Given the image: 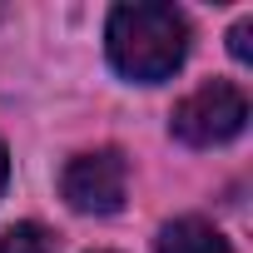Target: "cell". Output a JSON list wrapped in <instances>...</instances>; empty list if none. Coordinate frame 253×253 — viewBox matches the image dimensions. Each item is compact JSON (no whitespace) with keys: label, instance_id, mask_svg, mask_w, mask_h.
I'll return each mask as SVG.
<instances>
[{"label":"cell","instance_id":"cell-1","mask_svg":"<svg viewBox=\"0 0 253 253\" xmlns=\"http://www.w3.org/2000/svg\"><path fill=\"white\" fill-rule=\"evenodd\" d=\"M104 45H109V65L124 80L159 84L189 55V20L174 5H149V0L114 5L104 25Z\"/></svg>","mask_w":253,"mask_h":253},{"label":"cell","instance_id":"cell-2","mask_svg":"<svg viewBox=\"0 0 253 253\" xmlns=\"http://www.w3.org/2000/svg\"><path fill=\"white\" fill-rule=\"evenodd\" d=\"M248 124V99L238 84L228 80H209L199 84L194 94H184L169 114V134L179 144H194V149H213V144H228L233 134H243Z\"/></svg>","mask_w":253,"mask_h":253},{"label":"cell","instance_id":"cell-3","mask_svg":"<svg viewBox=\"0 0 253 253\" xmlns=\"http://www.w3.org/2000/svg\"><path fill=\"white\" fill-rule=\"evenodd\" d=\"M124 184H129V169H124V154L119 149L80 154L60 174V194H65V204L75 213H119Z\"/></svg>","mask_w":253,"mask_h":253},{"label":"cell","instance_id":"cell-4","mask_svg":"<svg viewBox=\"0 0 253 253\" xmlns=\"http://www.w3.org/2000/svg\"><path fill=\"white\" fill-rule=\"evenodd\" d=\"M159 253H233L228 238L204 218H174L159 228Z\"/></svg>","mask_w":253,"mask_h":253},{"label":"cell","instance_id":"cell-5","mask_svg":"<svg viewBox=\"0 0 253 253\" xmlns=\"http://www.w3.org/2000/svg\"><path fill=\"white\" fill-rule=\"evenodd\" d=\"M0 253H55V238L40 223H15L0 233Z\"/></svg>","mask_w":253,"mask_h":253},{"label":"cell","instance_id":"cell-6","mask_svg":"<svg viewBox=\"0 0 253 253\" xmlns=\"http://www.w3.org/2000/svg\"><path fill=\"white\" fill-rule=\"evenodd\" d=\"M248 30H253L248 20H238V25L228 30V50H233V60H248Z\"/></svg>","mask_w":253,"mask_h":253},{"label":"cell","instance_id":"cell-7","mask_svg":"<svg viewBox=\"0 0 253 253\" xmlns=\"http://www.w3.org/2000/svg\"><path fill=\"white\" fill-rule=\"evenodd\" d=\"M5 179H10V159H5V144H0V189H5Z\"/></svg>","mask_w":253,"mask_h":253}]
</instances>
